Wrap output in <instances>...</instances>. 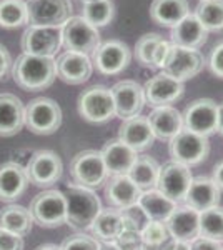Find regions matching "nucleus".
<instances>
[{"instance_id": "bb28decb", "label": "nucleus", "mask_w": 223, "mask_h": 250, "mask_svg": "<svg viewBox=\"0 0 223 250\" xmlns=\"http://www.w3.org/2000/svg\"><path fill=\"white\" fill-rule=\"evenodd\" d=\"M208 30L200 23L195 15L190 14L172 29V43L186 48H200L206 42Z\"/></svg>"}, {"instance_id": "603ef678", "label": "nucleus", "mask_w": 223, "mask_h": 250, "mask_svg": "<svg viewBox=\"0 0 223 250\" xmlns=\"http://www.w3.org/2000/svg\"><path fill=\"white\" fill-rule=\"evenodd\" d=\"M35 250H60V247L55 244H43V245H39Z\"/></svg>"}, {"instance_id": "39448f33", "label": "nucleus", "mask_w": 223, "mask_h": 250, "mask_svg": "<svg viewBox=\"0 0 223 250\" xmlns=\"http://www.w3.org/2000/svg\"><path fill=\"white\" fill-rule=\"evenodd\" d=\"M25 125L37 135H52L62 125V108L47 97H37L25 107Z\"/></svg>"}, {"instance_id": "37998d69", "label": "nucleus", "mask_w": 223, "mask_h": 250, "mask_svg": "<svg viewBox=\"0 0 223 250\" xmlns=\"http://www.w3.org/2000/svg\"><path fill=\"white\" fill-rule=\"evenodd\" d=\"M208 67L213 75L223 79V42L218 43V45L212 50L210 60H208Z\"/></svg>"}, {"instance_id": "412c9836", "label": "nucleus", "mask_w": 223, "mask_h": 250, "mask_svg": "<svg viewBox=\"0 0 223 250\" xmlns=\"http://www.w3.org/2000/svg\"><path fill=\"white\" fill-rule=\"evenodd\" d=\"M142 190L128 175H112L105 182V199L113 208H127L139 202Z\"/></svg>"}, {"instance_id": "72a5a7b5", "label": "nucleus", "mask_w": 223, "mask_h": 250, "mask_svg": "<svg viewBox=\"0 0 223 250\" xmlns=\"http://www.w3.org/2000/svg\"><path fill=\"white\" fill-rule=\"evenodd\" d=\"M195 17L206 30L223 29V0H200L195 9Z\"/></svg>"}, {"instance_id": "6e6552de", "label": "nucleus", "mask_w": 223, "mask_h": 250, "mask_svg": "<svg viewBox=\"0 0 223 250\" xmlns=\"http://www.w3.org/2000/svg\"><path fill=\"white\" fill-rule=\"evenodd\" d=\"M79 114L87 122L103 124L115 117L110 88L103 85H93L83 90L79 97Z\"/></svg>"}, {"instance_id": "58836bf2", "label": "nucleus", "mask_w": 223, "mask_h": 250, "mask_svg": "<svg viewBox=\"0 0 223 250\" xmlns=\"http://www.w3.org/2000/svg\"><path fill=\"white\" fill-rule=\"evenodd\" d=\"M122 222H123V229H130V230L142 232V229L148 224L150 219L145 215L139 205H132V207L122 208Z\"/></svg>"}, {"instance_id": "aec40b11", "label": "nucleus", "mask_w": 223, "mask_h": 250, "mask_svg": "<svg viewBox=\"0 0 223 250\" xmlns=\"http://www.w3.org/2000/svg\"><path fill=\"white\" fill-rule=\"evenodd\" d=\"M100 152H102L108 177L127 175L135 160L139 159V152H135L132 147H128L127 144H123L119 139L107 142Z\"/></svg>"}, {"instance_id": "a19ab883", "label": "nucleus", "mask_w": 223, "mask_h": 250, "mask_svg": "<svg viewBox=\"0 0 223 250\" xmlns=\"http://www.w3.org/2000/svg\"><path fill=\"white\" fill-rule=\"evenodd\" d=\"M113 244L117 245L119 250H143V242H142L140 232L130 230V229H123Z\"/></svg>"}, {"instance_id": "9b49d317", "label": "nucleus", "mask_w": 223, "mask_h": 250, "mask_svg": "<svg viewBox=\"0 0 223 250\" xmlns=\"http://www.w3.org/2000/svg\"><path fill=\"white\" fill-rule=\"evenodd\" d=\"M192 180L193 177L192 172H190V167L172 160V162L165 164L163 167H160L155 188L163 193L165 197H168L170 200H173L175 204L180 205L183 204Z\"/></svg>"}, {"instance_id": "9d476101", "label": "nucleus", "mask_w": 223, "mask_h": 250, "mask_svg": "<svg viewBox=\"0 0 223 250\" xmlns=\"http://www.w3.org/2000/svg\"><path fill=\"white\" fill-rule=\"evenodd\" d=\"M28 20L32 27H62L72 17L70 0H28Z\"/></svg>"}, {"instance_id": "423d86ee", "label": "nucleus", "mask_w": 223, "mask_h": 250, "mask_svg": "<svg viewBox=\"0 0 223 250\" xmlns=\"http://www.w3.org/2000/svg\"><path fill=\"white\" fill-rule=\"evenodd\" d=\"M70 175L74 184L87 188H97L103 185L108 179L103 157L100 150L79 152L70 162Z\"/></svg>"}, {"instance_id": "8fccbe9b", "label": "nucleus", "mask_w": 223, "mask_h": 250, "mask_svg": "<svg viewBox=\"0 0 223 250\" xmlns=\"http://www.w3.org/2000/svg\"><path fill=\"white\" fill-rule=\"evenodd\" d=\"M217 132H220L223 135V102L218 104V128Z\"/></svg>"}, {"instance_id": "0eeeda50", "label": "nucleus", "mask_w": 223, "mask_h": 250, "mask_svg": "<svg viewBox=\"0 0 223 250\" xmlns=\"http://www.w3.org/2000/svg\"><path fill=\"white\" fill-rule=\"evenodd\" d=\"M62 45L68 52L90 57L100 47V32L83 17H70L62 25Z\"/></svg>"}, {"instance_id": "a211bd4d", "label": "nucleus", "mask_w": 223, "mask_h": 250, "mask_svg": "<svg viewBox=\"0 0 223 250\" xmlns=\"http://www.w3.org/2000/svg\"><path fill=\"white\" fill-rule=\"evenodd\" d=\"M165 225H167L170 239L192 242L200 237V212L193 210L185 204H180L167 219Z\"/></svg>"}, {"instance_id": "4468645a", "label": "nucleus", "mask_w": 223, "mask_h": 250, "mask_svg": "<svg viewBox=\"0 0 223 250\" xmlns=\"http://www.w3.org/2000/svg\"><path fill=\"white\" fill-rule=\"evenodd\" d=\"M25 172L30 184L37 187H50L62 177L63 164L55 152L39 150L30 157Z\"/></svg>"}, {"instance_id": "49530a36", "label": "nucleus", "mask_w": 223, "mask_h": 250, "mask_svg": "<svg viewBox=\"0 0 223 250\" xmlns=\"http://www.w3.org/2000/svg\"><path fill=\"white\" fill-rule=\"evenodd\" d=\"M12 67V57L5 47L0 43V80L5 79V75L10 72Z\"/></svg>"}, {"instance_id": "c85d7f7f", "label": "nucleus", "mask_w": 223, "mask_h": 250, "mask_svg": "<svg viewBox=\"0 0 223 250\" xmlns=\"http://www.w3.org/2000/svg\"><path fill=\"white\" fill-rule=\"evenodd\" d=\"M137 205L145 212V215L150 220L167 222V219L172 215V212L175 210L178 204L170 200L168 197H165L157 188H150V190H143L140 193V199Z\"/></svg>"}, {"instance_id": "e433bc0d", "label": "nucleus", "mask_w": 223, "mask_h": 250, "mask_svg": "<svg viewBox=\"0 0 223 250\" xmlns=\"http://www.w3.org/2000/svg\"><path fill=\"white\" fill-rule=\"evenodd\" d=\"M143 250H162L165 244L170 240V233L167 230L165 222L150 220L140 232Z\"/></svg>"}, {"instance_id": "864d4df0", "label": "nucleus", "mask_w": 223, "mask_h": 250, "mask_svg": "<svg viewBox=\"0 0 223 250\" xmlns=\"http://www.w3.org/2000/svg\"><path fill=\"white\" fill-rule=\"evenodd\" d=\"M82 2L85 3V2H93V0H82Z\"/></svg>"}, {"instance_id": "f8f14e48", "label": "nucleus", "mask_w": 223, "mask_h": 250, "mask_svg": "<svg viewBox=\"0 0 223 250\" xmlns=\"http://www.w3.org/2000/svg\"><path fill=\"white\" fill-rule=\"evenodd\" d=\"M23 54L54 57L62 47V27H28L22 35Z\"/></svg>"}, {"instance_id": "f03ea898", "label": "nucleus", "mask_w": 223, "mask_h": 250, "mask_svg": "<svg viewBox=\"0 0 223 250\" xmlns=\"http://www.w3.org/2000/svg\"><path fill=\"white\" fill-rule=\"evenodd\" d=\"M67 204V224L75 230H87L102 210V202L92 188L67 184L63 192Z\"/></svg>"}, {"instance_id": "f257e3e1", "label": "nucleus", "mask_w": 223, "mask_h": 250, "mask_svg": "<svg viewBox=\"0 0 223 250\" xmlns=\"http://www.w3.org/2000/svg\"><path fill=\"white\" fill-rule=\"evenodd\" d=\"M12 77L20 88L27 92L45 90L57 79L55 59L22 54L12 63Z\"/></svg>"}, {"instance_id": "c9c22d12", "label": "nucleus", "mask_w": 223, "mask_h": 250, "mask_svg": "<svg viewBox=\"0 0 223 250\" xmlns=\"http://www.w3.org/2000/svg\"><path fill=\"white\" fill-rule=\"evenodd\" d=\"M200 237L223 244V207L215 205L200 212Z\"/></svg>"}, {"instance_id": "c03bdc74", "label": "nucleus", "mask_w": 223, "mask_h": 250, "mask_svg": "<svg viewBox=\"0 0 223 250\" xmlns=\"http://www.w3.org/2000/svg\"><path fill=\"white\" fill-rule=\"evenodd\" d=\"M190 249L192 250H223L222 242L206 239V237H197L195 240L190 242Z\"/></svg>"}, {"instance_id": "a18cd8bd", "label": "nucleus", "mask_w": 223, "mask_h": 250, "mask_svg": "<svg viewBox=\"0 0 223 250\" xmlns=\"http://www.w3.org/2000/svg\"><path fill=\"white\" fill-rule=\"evenodd\" d=\"M168 50H170V42H167V40L163 39L157 45L155 54H153V68H162V67H163V62H165V59H167Z\"/></svg>"}, {"instance_id": "6ab92c4d", "label": "nucleus", "mask_w": 223, "mask_h": 250, "mask_svg": "<svg viewBox=\"0 0 223 250\" xmlns=\"http://www.w3.org/2000/svg\"><path fill=\"white\" fill-rule=\"evenodd\" d=\"M55 63L59 79L70 85H80L92 77L93 63L88 55L67 50L62 55H59Z\"/></svg>"}, {"instance_id": "cd10ccee", "label": "nucleus", "mask_w": 223, "mask_h": 250, "mask_svg": "<svg viewBox=\"0 0 223 250\" xmlns=\"http://www.w3.org/2000/svg\"><path fill=\"white\" fill-rule=\"evenodd\" d=\"M190 15L186 0H153L150 7V17L162 27L173 29L175 25Z\"/></svg>"}, {"instance_id": "4be33fe9", "label": "nucleus", "mask_w": 223, "mask_h": 250, "mask_svg": "<svg viewBox=\"0 0 223 250\" xmlns=\"http://www.w3.org/2000/svg\"><path fill=\"white\" fill-rule=\"evenodd\" d=\"M119 140L132 147L135 152H142L152 147L155 142V135H153L147 117L137 115L122 122L119 128Z\"/></svg>"}, {"instance_id": "de8ad7c7", "label": "nucleus", "mask_w": 223, "mask_h": 250, "mask_svg": "<svg viewBox=\"0 0 223 250\" xmlns=\"http://www.w3.org/2000/svg\"><path fill=\"white\" fill-rule=\"evenodd\" d=\"M162 250H192V249H190V242H182V240L170 239L167 244L162 247Z\"/></svg>"}, {"instance_id": "3c124183", "label": "nucleus", "mask_w": 223, "mask_h": 250, "mask_svg": "<svg viewBox=\"0 0 223 250\" xmlns=\"http://www.w3.org/2000/svg\"><path fill=\"white\" fill-rule=\"evenodd\" d=\"M100 250H119L113 242H100Z\"/></svg>"}, {"instance_id": "20e7f679", "label": "nucleus", "mask_w": 223, "mask_h": 250, "mask_svg": "<svg viewBox=\"0 0 223 250\" xmlns=\"http://www.w3.org/2000/svg\"><path fill=\"white\" fill-rule=\"evenodd\" d=\"M168 152L173 162H178L186 167L202 164L210 154L208 137L195 134L192 130L182 128L178 134L168 142Z\"/></svg>"}, {"instance_id": "5701e85b", "label": "nucleus", "mask_w": 223, "mask_h": 250, "mask_svg": "<svg viewBox=\"0 0 223 250\" xmlns=\"http://www.w3.org/2000/svg\"><path fill=\"white\" fill-rule=\"evenodd\" d=\"M25 125V105L14 94H0V137L17 135Z\"/></svg>"}, {"instance_id": "1a4fd4ad", "label": "nucleus", "mask_w": 223, "mask_h": 250, "mask_svg": "<svg viewBox=\"0 0 223 250\" xmlns=\"http://www.w3.org/2000/svg\"><path fill=\"white\" fill-rule=\"evenodd\" d=\"M203 67H205L203 55L198 50L170 43V50L162 70L165 74H168L170 77L180 80V82H185V80L200 74L203 70Z\"/></svg>"}, {"instance_id": "473e14b6", "label": "nucleus", "mask_w": 223, "mask_h": 250, "mask_svg": "<svg viewBox=\"0 0 223 250\" xmlns=\"http://www.w3.org/2000/svg\"><path fill=\"white\" fill-rule=\"evenodd\" d=\"M28 20L25 0H0V27L17 29Z\"/></svg>"}, {"instance_id": "2f4dec72", "label": "nucleus", "mask_w": 223, "mask_h": 250, "mask_svg": "<svg viewBox=\"0 0 223 250\" xmlns=\"http://www.w3.org/2000/svg\"><path fill=\"white\" fill-rule=\"evenodd\" d=\"M158 173H160V165H158L155 159H152L148 155H139V159L135 160V164L132 165L127 175L143 192L157 187Z\"/></svg>"}, {"instance_id": "393cba45", "label": "nucleus", "mask_w": 223, "mask_h": 250, "mask_svg": "<svg viewBox=\"0 0 223 250\" xmlns=\"http://www.w3.org/2000/svg\"><path fill=\"white\" fill-rule=\"evenodd\" d=\"M222 190L217 187L210 177H195L188 187L183 204L192 207L197 212H203L206 208H212L220 202Z\"/></svg>"}, {"instance_id": "4c0bfd02", "label": "nucleus", "mask_w": 223, "mask_h": 250, "mask_svg": "<svg viewBox=\"0 0 223 250\" xmlns=\"http://www.w3.org/2000/svg\"><path fill=\"white\" fill-rule=\"evenodd\" d=\"M162 40H163V37L158 34H147L139 39L135 45V55L137 60L143 67L153 68V54H155V48Z\"/></svg>"}, {"instance_id": "2eb2a0df", "label": "nucleus", "mask_w": 223, "mask_h": 250, "mask_svg": "<svg viewBox=\"0 0 223 250\" xmlns=\"http://www.w3.org/2000/svg\"><path fill=\"white\" fill-rule=\"evenodd\" d=\"M110 92L115 105V117L128 120L142 114L145 107V94L140 83L135 80H120L110 88Z\"/></svg>"}, {"instance_id": "dca6fc26", "label": "nucleus", "mask_w": 223, "mask_h": 250, "mask_svg": "<svg viewBox=\"0 0 223 250\" xmlns=\"http://www.w3.org/2000/svg\"><path fill=\"white\" fill-rule=\"evenodd\" d=\"M132 52L127 43L120 40H108L92 54V63L103 75H117L128 67Z\"/></svg>"}, {"instance_id": "7c9ffc66", "label": "nucleus", "mask_w": 223, "mask_h": 250, "mask_svg": "<svg viewBox=\"0 0 223 250\" xmlns=\"http://www.w3.org/2000/svg\"><path fill=\"white\" fill-rule=\"evenodd\" d=\"M34 219L27 207L12 204L0 210V229L17 233L20 237H25L32 232Z\"/></svg>"}, {"instance_id": "a878e982", "label": "nucleus", "mask_w": 223, "mask_h": 250, "mask_svg": "<svg viewBox=\"0 0 223 250\" xmlns=\"http://www.w3.org/2000/svg\"><path fill=\"white\" fill-rule=\"evenodd\" d=\"M28 177L25 167L15 162L0 165V200L14 202L28 187Z\"/></svg>"}, {"instance_id": "f3484780", "label": "nucleus", "mask_w": 223, "mask_h": 250, "mask_svg": "<svg viewBox=\"0 0 223 250\" xmlns=\"http://www.w3.org/2000/svg\"><path fill=\"white\" fill-rule=\"evenodd\" d=\"M185 92V83L180 80L170 77L165 72H160L155 77L147 80L143 85L145 104L150 107H168L173 102H177Z\"/></svg>"}, {"instance_id": "09e8293b", "label": "nucleus", "mask_w": 223, "mask_h": 250, "mask_svg": "<svg viewBox=\"0 0 223 250\" xmlns=\"http://www.w3.org/2000/svg\"><path fill=\"white\" fill-rule=\"evenodd\" d=\"M212 180H213L215 184H217V187L220 188V190H223V162H220L218 165H215Z\"/></svg>"}, {"instance_id": "ea45409f", "label": "nucleus", "mask_w": 223, "mask_h": 250, "mask_svg": "<svg viewBox=\"0 0 223 250\" xmlns=\"http://www.w3.org/2000/svg\"><path fill=\"white\" fill-rule=\"evenodd\" d=\"M60 250H100V242L87 233H75L63 240Z\"/></svg>"}, {"instance_id": "c756f323", "label": "nucleus", "mask_w": 223, "mask_h": 250, "mask_svg": "<svg viewBox=\"0 0 223 250\" xmlns=\"http://www.w3.org/2000/svg\"><path fill=\"white\" fill-rule=\"evenodd\" d=\"M92 237H95L99 242H115L120 232L123 230V222H122V212L119 208H102L97 219L93 220Z\"/></svg>"}, {"instance_id": "7ed1b4c3", "label": "nucleus", "mask_w": 223, "mask_h": 250, "mask_svg": "<svg viewBox=\"0 0 223 250\" xmlns=\"http://www.w3.org/2000/svg\"><path fill=\"white\" fill-rule=\"evenodd\" d=\"M30 213L34 224L40 227L55 229L62 224H67V204L65 195L60 190H43L34 197L30 202Z\"/></svg>"}, {"instance_id": "b1692460", "label": "nucleus", "mask_w": 223, "mask_h": 250, "mask_svg": "<svg viewBox=\"0 0 223 250\" xmlns=\"http://www.w3.org/2000/svg\"><path fill=\"white\" fill-rule=\"evenodd\" d=\"M155 139L170 142L183 128V117L175 107H157L147 115Z\"/></svg>"}, {"instance_id": "ddd939ff", "label": "nucleus", "mask_w": 223, "mask_h": 250, "mask_svg": "<svg viewBox=\"0 0 223 250\" xmlns=\"http://www.w3.org/2000/svg\"><path fill=\"white\" fill-rule=\"evenodd\" d=\"M183 128L200 135H212L218 128V104L212 99H198L182 114Z\"/></svg>"}, {"instance_id": "f704fd0d", "label": "nucleus", "mask_w": 223, "mask_h": 250, "mask_svg": "<svg viewBox=\"0 0 223 250\" xmlns=\"http://www.w3.org/2000/svg\"><path fill=\"white\" fill-rule=\"evenodd\" d=\"M113 15H115V5H113L112 0H93V2L83 3L82 17L97 29L108 25L112 22Z\"/></svg>"}, {"instance_id": "79ce46f5", "label": "nucleus", "mask_w": 223, "mask_h": 250, "mask_svg": "<svg viewBox=\"0 0 223 250\" xmlns=\"http://www.w3.org/2000/svg\"><path fill=\"white\" fill-rule=\"evenodd\" d=\"M23 239L17 233L0 229V250H23Z\"/></svg>"}]
</instances>
